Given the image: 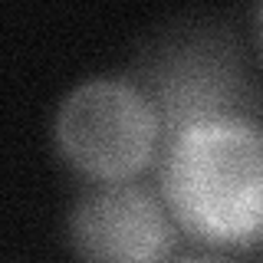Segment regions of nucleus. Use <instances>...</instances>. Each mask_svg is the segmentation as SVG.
Returning a JSON list of instances; mask_svg holds the SVG:
<instances>
[{
  "label": "nucleus",
  "mask_w": 263,
  "mask_h": 263,
  "mask_svg": "<svg viewBox=\"0 0 263 263\" xmlns=\"http://www.w3.org/2000/svg\"><path fill=\"white\" fill-rule=\"evenodd\" d=\"M171 263H230L217 253H194V257H181V260H171Z\"/></svg>",
  "instance_id": "5"
},
{
  "label": "nucleus",
  "mask_w": 263,
  "mask_h": 263,
  "mask_svg": "<svg viewBox=\"0 0 263 263\" xmlns=\"http://www.w3.org/2000/svg\"><path fill=\"white\" fill-rule=\"evenodd\" d=\"M56 148L79 175L115 184L132 181L161 155V125L135 82L89 79L63 99Z\"/></svg>",
  "instance_id": "2"
},
{
  "label": "nucleus",
  "mask_w": 263,
  "mask_h": 263,
  "mask_svg": "<svg viewBox=\"0 0 263 263\" xmlns=\"http://www.w3.org/2000/svg\"><path fill=\"white\" fill-rule=\"evenodd\" d=\"M161 201L178 230L208 247L263 243V122L197 125L161 148Z\"/></svg>",
  "instance_id": "1"
},
{
  "label": "nucleus",
  "mask_w": 263,
  "mask_h": 263,
  "mask_svg": "<svg viewBox=\"0 0 263 263\" xmlns=\"http://www.w3.org/2000/svg\"><path fill=\"white\" fill-rule=\"evenodd\" d=\"M253 33H257V46L263 56V7H257V16H253Z\"/></svg>",
  "instance_id": "6"
},
{
  "label": "nucleus",
  "mask_w": 263,
  "mask_h": 263,
  "mask_svg": "<svg viewBox=\"0 0 263 263\" xmlns=\"http://www.w3.org/2000/svg\"><path fill=\"white\" fill-rule=\"evenodd\" d=\"M178 224L158 194L142 184H96L69 214L79 263H168Z\"/></svg>",
  "instance_id": "4"
},
{
  "label": "nucleus",
  "mask_w": 263,
  "mask_h": 263,
  "mask_svg": "<svg viewBox=\"0 0 263 263\" xmlns=\"http://www.w3.org/2000/svg\"><path fill=\"white\" fill-rule=\"evenodd\" d=\"M142 92L161 125V148L208 122L260 119V99L234 49L204 33L181 36L145 66Z\"/></svg>",
  "instance_id": "3"
}]
</instances>
